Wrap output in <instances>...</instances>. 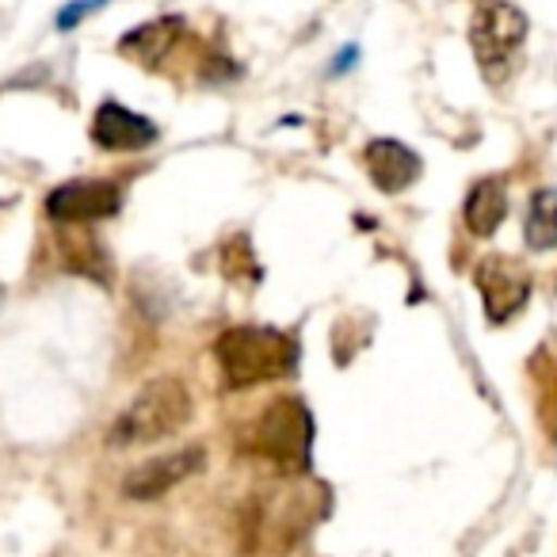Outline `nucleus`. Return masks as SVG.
I'll return each instance as SVG.
<instances>
[{
  "instance_id": "nucleus-1",
  "label": "nucleus",
  "mask_w": 557,
  "mask_h": 557,
  "mask_svg": "<svg viewBox=\"0 0 557 557\" xmlns=\"http://www.w3.org/2000/svg\"><path fill=\"white\" fill-rule=\"evenodd\" d=\"M225 389H252L263 382L287 379L298 363V348L287 333L263 325L225 329L214 344Z\"/></svg>"
},
{
  "instance_id": "nucleus-2",
  "label": "nucleus",
  "mask_w": 557,
  "mask_h": 557,
  "mask_svg": "<svg viewBox=\"0 0 557 557\" xmlns=\"http://www.w3.org/2000/svg\"><path fill=\"white\" fill-rule=\"evenodd\" d=\"M191 417V394L180 379L164 374L141 386V394L119 412L111 424L108 443L111 447H138V443H157L164 435H176Z\"/></svg>"
},
{
  "instance_id": "nucleus-3",
  "label": "nucleus",
  "mask_w": 557,
  "mask_h": 557,
  "mask_svg": "<svg viewBox=\"0 0 557 557\" xmlns=\"http://www.w3.org/2000/svg\"><path fill=\"white\" fill-rule=\"evenodd\" d=\"M245 447L283 470H306L313 450V417L298 397H278L248 424Z\"/></svg>"
},
{
  "instance_id": "nucleus-4",
  "label": "nucleus",
  "mask_w": 557,
  "mask_h": 557,
  "mask_svg": "<svg viewBox=\"0 0 557 557\" xmlns=\"http://www.w3.org/2000/svg\"><path fill=\"white\" fill-rule=\"evenodd\" d=\"M527 16L508 0H478L470 20V47L478 54V65L488 81L504 77L508 62L527 39Z\"/></svg>"
},
{
  "instance_id": "nucleus-5",
  "label": "nucleus",
  "mask_w": 557,
  "mask_h": 557,
  "mask_svg": "<svg viewBox=\"0 0 557 557\" xmlns=\"http://www.w3.org/2000/svg\"><path fill=\"white\" fill-rule=\"evenodd\" d=\"M119 202H123V195L108 180H70L47 195V214L58 225H85L111 218Z\"/></svg>"
},
{
  "instance_id": "nucleus-6",
  "label": "nucleus",
  "mask_w": 557,
  "mask_h": 557,
  "mask_svg": "<svg viewBox=\"0 0 557 557\" xmlns=\"http://www.w3.org/2000/svg\"><path fill=\"white\" fill-rule=\"evenodd\" d=\"M473 278H478L481 302H485V313L493 325L511 321L531 298V275L516 260H504V256H485Z\"/></svg>"
},
{
  "instance_id": "nucleus-7",
  "label": "nucleus",
  "mask_w": 557,
  "mask_h": 557,
  "mask_svg": "<svg viewBox=\"0 0 557 557\" xmlns=\"http://www.w3.org/2000/svg\"><path fill=\"white\" fill-rule=\"evenodd\" d=\"M202 466H207V450L202 447H184V450H172V455L149 458V462L134 466L123 478V496H131V500H157L169 488H176L180 481L199 473Z\"/></svg>"
},
{
  "instance_id": "nucleus-8",
  "label": "nucleus",
  "mask_w": 557,
  "mask_h": 557,
  "mask_svg": "<svg viewBox=\"0 0 557 557\" xmlns=\"http://www.w3.org/2000/svg\"><path fill=\"white\" fill-rule=\"evenodd\" d=\"M92 141L108 153H138V149H149L157 141V126L138 111L108 100L92 115Z\"/></svg>"
},
{
  "instance_id": "nucleus-9",
  "label": "nucleus",
  "mask_w": 557,
  "mask_h": 557,
  "mask_svg": "<svg viewBox=\"0 0 557 557\" xmlns=\"http://www.w3.org/2000/svg\"><path fill=\"white\" fill-rule=\"evenodd\" d=\"M363 164H367V172H371L374 187L386 195L405 191V187L417 184V176H420V157L394 138H374L363 153Z\"/></svg>"
},
{
  "instance_id": "nucleus-10",
  "label": "nucleus",
  "mask_w": 557,
  "mask_h": 557,
  "mask_svg": "<svg viewBox=\"0 0 557 557\" xmlns=\"http://www.w3.org/2000/svg\"><path fill=\"white\" fill-rule=\"evenodd\" d=\"M504 214H508L504 184L493 176L478 180V184L470 187V195H466V230H470L473 237H488V233H496V225L504 222Z\"/></svg>"
},
{
  "instance_id": "nucleus-11",
  "label": "nucleus",
  "mask_w": 557,
  "mask_h": 557,
  "mask_svg": "<svg viewBox=\"0 0 557 557\" xmlns=\"http://www.w3.org/2000/svg\"><path fill=\"white\" fill-rule=\"evenodd\" d=\"M180 32H184V20H176V16L153 20V24H141L138 32L123 35L119 50H123L126 58H134V62H141V65H157L172 50V42L180 39Z\"/></svg>"
},
{
  "instance_id": "nucleus-12",
  "label": "nucleus",
  "mask_w": 557,
  "mask_h": 557,
  "mask_svg": "<svg viewBox=\"0 0 557 557\" xmlns=\"http://www.w3.org/2000/svg\"><path fill=\"white\" fill-rule=\"evenodd\" d=\"M523 237L534 252H549V248H557V191L542 187V191L531 195Z\"/></svg>"
},
{
  "instance_id": "nucleus-13",
  "label": "nucleus",
  "mask_w": 557,
  "mask_h": 557,
  "mask_svg": "<svg viewBox=\"0 0 557 557\" xmlns=\"http://www.w3.org/2000/svg\"><path fill=\"white\" fill-rule=\"evenodd\" d=\"M62 252H65V263H70L73 271H81V275H92V278L108 275V268H103V248L96 245L92 233H77V225H73V233H62Z\"/></svg>"
},
{
  "instance_id": "nucleus-14",
  "label": "nucleus",
  "mask_w": 557,
  "mask_h": 557,
  "mask_svg": "<svg viewBox=\"0 0 557 557\" xmlns=\"http://www.w3.org/2000/svg\"><path fill=\"white\" fill-rule=\"evenodd\" d=\"M539 420L549 440L557 443V367H549V371L539 367Z\"/></svg>"
},
{
  "instance_id": "nucleus-15",
  "label": "nucleus",
  "mask_w": 557,
  "mask_h": 557,
  "mask_svg": "<svg viewBox=\"0 0 557 557\" xmlns=\"http://www.w3.org/2000/svg\"><path fill=\"white\" fill-rule=\"evenodd\" d=\"M103 4H108V0H73V4H65L62 12H58V32H73V27L81 24V20L85 16H92V12H100Z\"/></svg>"
}]
</instances>
